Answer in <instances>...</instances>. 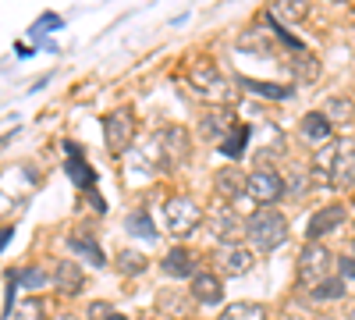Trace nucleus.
I'll return each mask as SVG.
<instances>
[{"label": "nucleus", "instance_id": "4468645a", "mask_svg": "<svg viewBox=\"0 0 355 320\" xmlns=\"http://www.w3.org/2000/svg\"><path fill=\"white\" fill-rule=\"evenodd\" d=\"M53 288L61 296H78L85 288V274L78 267V260H61V264L53 267Z\"/></svg>", "mask_w": 355, "mask_h": 320}, {"label": "nucleus", "instance_id": "f257e3e1", "mask_svg": "<svg viewBox=\"0 0 355 320\" xmlns=\"http://www.w3.org/2000/svg\"><path fill=\"white\" fill-rule=\"evenodd\" d=\"M245 239H249V249L256 253H274L288 242V221L281 210L274 207H259L249 221H245Z\"/></svg>", "mask_w": 355, "mask_h": 320}, {"label": "nucleus", "instance_id": "ddd939ff", "mask_svg": "<svg viewBox=\"0 0 355 320\" xmlns=\"http://www.w3.org/2000/svg\"><path fill=\"white\" fill-rule=\"evenodd\" d=\"M68 249H71V260H89L96 271L107 267V256H103V246L89 235V231H71L68 235Z\"/></svg>", "mask_w": 355, "mask_h": 320}, {"label": "nucleus", "instance_id": "f3484780", "mask_svg": "<svg viewBox=\"0 0 355 320\" xmlns=\"http://www.w3.org/2000/svg\"><path fill=\"white\" fill-rule=\"evenodd\" d=\"M164 274H171V278H196L199 271H196V256L189 253V249H182V246H178V249H171L167 256H164Z\"/></svg>", "mask_w": 355, "mask_h": 320}, {"label": "nucleus", "instance_id": "1a4fd4ad", "mask_svg": "<svg viewBox=\"0 0 355 320\" xmlns=\"http://www.w3.org/2000/svg\"><path fill=\"white\" fill-rule=\"evenodd\" d=\"M157 146H160V164H164L167 171L182 167V164L189 160V132L178 128V125H171V128H164V135H160Z\"/></svg>", "mask_w": 355, "mask_h": 320}, {"label": "nucleus", "instance_id": "58836bf2", "mask_svg": "<svg viewBox=\"0 0 355 320\" xmlns=\"http://www.w3.org/2000/svg\"><path fill=\"white\" fill-rule=\"evenodd\" d=\"M53 320H82V317H75V313H57Z\"/></svg>", "mask_w": 355, "mask_h": 320}, {"label": "nucleus", "instance_id": "412c9836", "mask_svg": "<svg viewBox=\"0 0 355 320\" xmlns=\"http://www.w3.org/2000/svg\"><path fill=\"white\" fill-rule=\"evenodd\" d=\"M331 132H334V125L327 121V114H323V110H313V114H306V118H302V135L309 142H323V146H327Z\"/></svg>", "mask_w": 355, "mask_h": 320}, {"label": "nucleus", "instance_id": "39448f33", "mask_svg": "<svg viewBox=\"0 0 355 320\" xmlns=\"http://www.w3.org/2000/svg\"><path fill=\"white\" fill-rule=\"evenodd\" d=\"M284 192H288L284 174H277L274 167H256V171L249 174L245 196H249L252 203H259V207H270V203H277Z\"/></svg>", "mask_w": 355, "mask_h": 320}, {"label": "nucleus", "instance_id": "f704fd0d", "mask_svg": "<svg viewBox=\"0 0 355 320\" xmlns=\"http://www.w3.org/2000/svg\"><path fill=\"white\" fill-rule=\"evenodd\" d=\"M43 28H61V18H57V15H43V18L33 25V33H28V36H43Z\"/></svg>", "mask_w": 355, "mask_h": 320}, {"label": "nucleus", "instance_id": "aec40b11", "mask_svg": "<svg viewBox=\"0 0 355 320\" xmlns=\"http://www.w3.org/2000/svg\"><path fill=\"white\" fill-rule=\"evenodd\" d=\"M64 171H68V178H71L75 185L93 189V167L85 164V157H82V150L75 146V142H68V164H64Z\"/></svg>", "mask_w": 355, "mask_h": 320}, {"label": "nucleus", "instance_id": "ea45409f", "mask_svg": "<svg viewBox=\"0 0 355 320\" xmlns=\"http://www.w3.org/2000/svg\"><path fill=\"white\" fill-rule=\"evenodd\" d=\"M110 320H128V317H121V313H114V317H110Z\"/></svg>", "mask_w": 355, "mask_h": 320}, {"label": "nucleus", "instance_id": "20e7f679", "mask_svg": "<svg viewBox=\"0 0 355 320\" xmlns=\"http://www.w3.org/2000/svg\"><path fill=\"white\" fill-rule=\"evenodd\" d=\"M189 85H192V93L202 96V100H214V103H227V100H231V85H227V78L217 71L214 61H192V68H189Z\"/></svg>", "mask_w": 355, "mask_h": 320}, {"label": "nucleus", "instance_id": "c85d7f7f", "mask_svg": "<svg viewBox=\"0 0 355 320\" xmlns=\"http://www.w3.org/2000/svg\"><path fill=\"white\" fill-rule=\"evenodd\" d=\"M345 292H348V288H345V281L341 278H331V281H323L320 288H313V299L316 303H334V299H345Z\"/></svg>", "mask_w": 355, "mask_h": 320}, {"label": "nucleus", "instance_id": "9b49d317", "mask_svg": "<svg viewBox=\"0 0 355 320\" xmlns=\"http://www.w3.org/2000/svg\"><path fill=\"white\" fill-rule=\"evenodd\" d=\"M341 224H345V207H341V203H331V207H323V210H316L309 217L306 235H309V242H316L323 235H331V231H338Z\"/></svg>", "mask_w": 355, "mask_h": 320}, {"label": "nucleus", "instance_id": "4c0bfd02", "mask_svg": "<svg viewBox=\"0 0 355 320\" xmlns=\"http://www.w3.org/2000/svg\"><path fill=\"white\" fill-rule=\"evenodd\" d=\"M89 207L100 210V214H107V203H103V196H100V192H93V189H89Z\"/></svg>", "mask_w": 355, "mask_h": 320}, {"label": "nucleus", "instance_id": "6e6552de", "mask_svg": "<svg viewBox=\"0 0 355 320\" xmlns=\"http://www.w3.org/2000/svg\"><path fill=\"white\" fill-rule=\"evenodd\" d=\"M206 221H210V235H214L220 246H227V242H239V239H242V231H245L242 217L234 214L231 203H220V207H214Z\"/></svg>", "mask_w": 355, "mask_h": 320}, {"label": "nucleus", "instance_id": "f8f14e48", "mask_svg": "<svg viewBox=\"0 0 355 320\" xmlns=\"http://www.w3.org/2000/svg\"><path fill=\"white\" fill-rule=\"evenodd\" d=\"M189 292H192V299H196L199 306H217V303L224 299V285H220V278H217L214 271H199V274L189 281Z\"/></svg>", "mask_w": 355, "mask_h": 320}, {"label": "nucleus", "instance_id": "c756f323", "mask_svg": "<svg viewBox=\"0 0 355 320\" xmlns=\"http://www.w3.org/2000/svg\"><path fill=\"white\" fill-rule=\"evenodd\" d=\"M50 278L40 271V267H25V271H18V285L21 288H28V292H40V288L46 285Z\"/></svg>", "mask_w": 355, "mask_h": 320}, {"label": "nucleus", "instance_id": "9d476101", "mask_svg": "<svg viewBox=\"0 0 355 320\" xmlns=\"http://www.w3.org/2000/svg\"><path fill=\"white\" fill-rule=\"evenodd\" d=\"M192 306H196V299H192L189 288H164V292L157 296V313L160 317H171V320L192 317Z\"/></svg>", "mask_w": 355, "mask_h": 320}, {"label": "nucleus", "instance_id": "7ed1b4c3", "mask_svg": "<svg viewBox=\"0 0 355 320\" xmlns=\"http://www.w3.org/2000/svg\"><path fill=\"white\" fill-rule=\"evenodd\" d=\"M164 221H167L171 235L189 239L192 231L206 221V214H202V207H199L196 199H189V196H171V199L164 203Z\"/></svg>", "mask_w": 355, "mask_h": 320}, {"label": "nucleus", "instance_id": "79ce46f5", "mask_svg": "<svg viewBox=\"0 0 355 320\" xmlns=\"http://www.w3.org/2000/svg\"><path fill=\"white\" fill-rule=\"evenodd\" d=\"M352 253H355V246H352Z\"/></svg>", "mask_w": 355, "mask_h": 320}, {"label": "nucleus", "instance_id": "f03ea898", "mask_svg": "<svg viewBox=\"0 0 355 320\" xmlns=\"http://www.w3.org/2000/svg\"><path fill=\"white\" fill-rule=\"evenodd\" d=\"M334 267H338V256L327 249V246H320V242H309L299 256V285L302 288H320L323 281H331L334 278Z\"/></svg>", "mask_w": 355, "mask_h": 320}, {"label": "nucleus", "instance_id": "a878e982", "mask_svg": "<svg viewBox=\"0 0 355 320\" xmlns=\"http://www.w3.org/2000/svg\"><path fill=\"white\" fill-rule=\"evenodd\" d=\"M323 114H327L331 125H348L355 118V103L345 100V96H331L327 103H323Z\"/></svg>", "mask_w": 355, "mask_h": 320}, {"label": "nucleus", "instance_id": "a211bd4d", "mask_svg": "<svg viewBox=\"0 0 355 320\" xmlns=\"http://www.w3.org/2000/svg\"><path fill=\"white\" fill-rule=\"evenodd\" d=\"M239 125L231 118L227 110H210V114H202V121H199V132L206 135V139H217V142H224L227 139V132Z\"/></svg>", "mask_w": 355, "mask_h": 320}, {"label": "nucleus", "instance_id": "393cba45", "mask_svg": "<svg viewBox=\"0 0 355 320\" xmlns=\"http://www.w3.org/2000/svg\"><path fill=\"white\" fill-rule=\"evenodd\" d=\"M266 18L270 22H302L306 18V4H299V0H277V4H270V11H266Z\"/></svg>", "mask_w": 355, "mask_h": 320}, {"label": "nucleus", "instance_id": "bb28decb", "mask_svg": "<svg viewBox=\"0 0 355 320\" xmlns=\"http://www.w3.org/2000/svg\"><path fill=\"white\" fill-rule=\"evenodd\" d=\"M146 267H150V260H146L139 249H121V253H117V271H121L125 278H135Z\"/></svg>", "mask_w": 355, "mask_h": 320}, {"label": "nucleus", "instance_id": "a19ab883", "mask_svg": "<svg viewBox=\"0 0 355 320\" xmlns=\"http://www.w3.org/2000/svg\"><path fill=\"white\" fill-rule=\"evenodd\" d=\"M348 320H355V306H352V310H348Z\"/></svg>", "mask_w": 355, "mask_h": 320}, {"label": "nucleus", "instance_id": "473e14b6", "mask_svg": "<svg viewBox=\"0 0 355 320\" xmlns=\"http://www.w3.org/2000/svg\"><path fill=\"white\" fill-rule=\"evenodd\" d=\"M242 85H245V90H252V93H259V96H274V100H284L288 96L284 85H266V82H252V78H242Z\"/></svg>", "mask_w": 355, "mask_h": 320}, {"label": "nucleus", "instance_id": "72a5a7b5", "mask_svg": "<svg viewBox=\"0 0 355 320\" xmlns=\"http://www.w3.org/2000/svg\"><path fill=\"white\" fill-rule=\"evenodd\" d=\"M284 185H288V192H291V196H299V192H306V189H309V178H306L302 171H291V182H284Z\"/></svg>", "mask_w": 355, "mask_h": 320}, {"label": "nucleus", "instance_id": "37998d69", "mask_svg": "<svg viewBox=\"0 0 355 320\" xmlns=\"http://www.w3.org/2000/svg\"><path fill=\"white\" fill-rule=\"evenodd\" d=\"M146 320H150V317H146Z\"/></svg>", "mask_w": 355, "mask_h": 320}, {"label": "nucleus", "instance_id": "dca6fc26", "mask_svg": "<svg viewBox=\"0 0 355 320\" xmlns=\"http://www.w3.org/2000/svg\"><path fill=\"white\" fill-rule=\"evenodd\" d=\"M245 185H249V174H242L239 167H220V171L214 174V189H217V196H220V199H234V196H242V192H245Z\"/></svg>", "mask_w": 355, "mask_h": 320}, {"label": "nucleus", "instance_id": "cd10ccee", "mask_svg": "<svg viewBox=\"0 0 355 320\" xmlns=\"http://www.w3.org/2000/svg\"><path fill=\"white\" fill-rule=\"evenodd\" d=\"M125 228L132 231V235H139V239H157V228H153V221H150L146 210H132L125 217Z\"/></svg>", "mask_w": 355, "mask_h": 320}, {"label": "nucleus", "instance_id": "c9c22d12", "mask_svg": "<svg viewBox=\"0 0 355 320\" xmlns=\"http://www.w3.org/2000/svg\"><path fill=\"white\" fill-rule=\"evenodd\" d=\"M85 317H89V320H110V317H114V310H110V303H93Z\"/></svg>", "mask_w": 355, "mask_h": 320}, {"label": "nucleus", "instance_id": "423d86ee", "mask_svg": "<svg viewBox=\"0 0 355 320\" xmlns=\"http://www.w3.org/2000/svg\"><path fill=\"white\" fill-rule=\"evenodd\" d=\"M132 135H135V118L132 110H114L103 118V139H107V150L114 157H121L132 146Z\"/></svg>", "mask_w": 355, "mask_h": 320}, {"label": "nucleus", "instance_id": "6ab92c4d", "mask_svg": "<svg viewBox=\"0 0 355 320\" xmlns=\"http://www.w3.org/2000/svg\"><path fill=\"white\" fill-rule=\"evenodd\" d=\"M259 132H263V146L256 150V160H259V164H266V160L284 157V150H288V146H284V132H281L277 125H263Z\"/></svg>", "mask_w": 355, "mask_h": 320}, {"label": "nucleus", "instance_id": "e433bc0d", "mask_svg": "<svg viewBox=\"0 0 355 320\" xmlns=\"http://www.w3.org/2000/svg\"><path fill=\"white\" fill-rule=\"evenodd\" d=\"M338 271H341V281L355 278V256H348V260H338Z\"/></svg>", "mask_w": 355, "mask_h": 320}, {"label": "nucleus", "instance_id": "0eeeda50", "mask_svg": "<svg viewBox=\"0 0 355 320\" xmlns=\"http://www.w3.org/2000/svg\"><path fill=\"white\" fill-rule=\"evenodd\" d=\"M214 264H217V271L227 274V278H242V274L252 271L256 253H252L249 246H242V242H227V246H217Z\"/></svg>", "mask_w": 355, "mask_h": 320}, {"label": "nucleus", "instance_id": "2f4dec72", "mask_svg": "<svg viewBox=\"0 0 355 320\" xmlns=\"http://www.w3.org/2000/svg\"><path fill=\"white\" fill-rule=\"evenodd\" d=\"M11 320H43V303H40V299L18 303V310L11 313Z\"/></svg>", "mask_w": 355, "mask_h": 320}, {"label": "nucleus", "instance_id": "b1692460", "mask_svg": "<svg viewBox=\"0 0 355 320\" xmlns=\"http://www.w3.org/2000/svg\"><path fill=\"white\" fill-rule=\"evenodd\" d=\"M217 320H266V306L242 299V303H231V306H224Z\"/></svg>", "mask_w": 355, "mask_h": 320}, {"label": "nucleus", "instance_id": "7c9ffc66", "mask_svg": "<svg viewBox=\"0 0 355 320\" xmlns=\"http://www.w3.org/2000/svg\"><path fill=\"white\" fill-rule=\"evenodd\" d=\"M15 285H18V274H4V306H0V317H4V320H11V313L18 310L15 306Z\"/></svg>", "mask_w": 355, "mask_h": 320}, {"label": "nucleus", "instance_id": "2eb2a0df", "mask_svg": "<svg viewBox=\"0 0 355 320\" xmlns=\"http://www.w3.org/2000/svg\"><path fill=\"white\" fill-rule=\"evenodd\" d=\"M331 185H341V189L355 185V142H348V139L338 142V164H334Z\"/></svg>", "mask_w": 355, "mask_h": 320}, {"label": "nucleus", "instance_id": "5701e85b", "mask_svg": "<svg viewBox=\"0 0 355 320\" xmlns=\"http://www.w3.org/2000/svg\"><path fill=\"white\" fill-rule=\"evenodd\" d=\"M334 164H338V142H327V146H320L316 157H313V178L331 182L334 178Z\"/></svg>", "mask_w": 355, "mask_h": 320}, {"label": "nucleus", "instance_id": "4be33fe9", "mask_svg": "<svg viewBox=\"0 0 355 320\" xmlns=\"http://www.w3.org/2000/svg\"><path fill=\"white\" fill-rule=\"evenodd\" d=\"M249 139H252V128H249V125H234L217 150H220L224 157H231V160H242V153H245V146H249Z\"/></svg>", "mask_w": 355, "mask_h": 320}]
</instances>
